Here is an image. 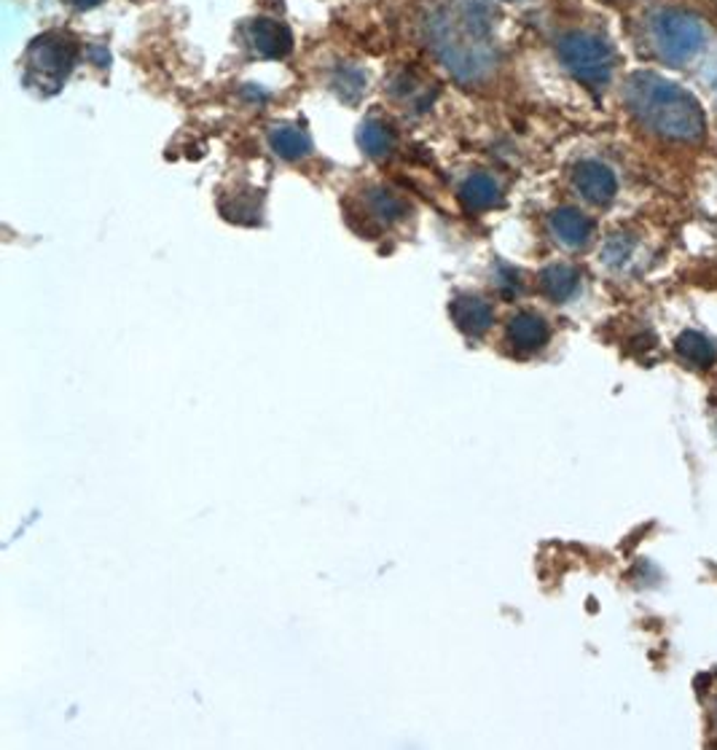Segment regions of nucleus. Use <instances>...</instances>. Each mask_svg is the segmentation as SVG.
Segmentation results:
<instances>
[{
    "instance_id": "nucleus-6",
    "label": "nucleus",
    "mask_w": 717,
    "mask_h": 750,
    "mask_svg": "<svg viewBox=\"0 0 717 750\" xmlns=\"http://www.w3.org/2000/svg\"><path fill=\"white\" fill-rule=\"evenodd\" d=\"M575 189L580 197H586L591 204H610L618 194V178L608 165L597 162V159H586L572 170Z\"/></svg>"
},
{
    "instance_id": "nucleus-8",
    "label": "nucleus",
    "mask_w": 717,
    "mask_h": 750,
    "mask_svg": "<svg viewBox=\"0 0 717 750\" xmlns=\"http://www.w3.org/2000/svg\"><path fill=\"white\" fill-rule=\"evenodd\" d=\"M449 315L454 320V326L460 328L462 334H471V337H481V334L490 331L492 326V307L486 305L484 299L471 294H462L457 299H451Z\"/></svg>"
},
{
    "instance_id": "nucleus-5",
    "label": "nucleus",
    "mask_w": 717,
    "mask_h": 750,
    "mask_svg": "<svg viewBox=\"0 0 717 750\" xmlns=\"http://www.w3.org/2000/svg\"><path fill=\"white\" fill-rule=\"evenodd\" d=\"M653 39L661 57L672 65H683L704 46V24L688 11L666 9L653 20Z\"/></svg>"
},
{
    "instance_id": "nucleus-18",
    "label": "nucleus",
    "mask_w": 717,
    "mask_h": 750,
    "mask_svg": "<svg viewBox=\"0 0 717 750\" xmlns=\"http://www.w3.org/2000/svg\"><path fill=\"white\" fill-rule=\"evenodd\" d=\"M715 723H717V703H715Z\"/></svg>"
},
{
    "instance_id": "nucleus-9",
    "label": "nucleus",
    "mask_w": 717,
    "mask_h": 750,
    "mask_svg": "<svg viewBox=\"0 0 717 750\" xmlns=\"http://www.w3.org/2000/svg\"><path fill=\"white\" fill-rule=\"evenodd\" d=\"M552 232L565 247H584L595 234V223L586 213H580L578 208H559L554 210L552 219Z\"/></svg>"
},
{
    "instance_id": "nucleus-11",
    "label": "nucleus",
    "mask_w": 717,
    "mask_h": 750,
    "mask_svg": "<svg viewBox=\"0 0 717 750\" xmlns=\"http://www.w3.org/2000/svg\"><path fill=\"white\" fill-rule=\"evenodd\" d=\"M269 146L277 157L288 159V162H296V159H304L309 151H312V140L301 127L296 124H280L269 133Z\"/></svg>"
},
{
    "instance_id": "nucleus-3",
    "label": "nucleus",
    "mask_w": 717,
    "mask_h": 750,
    "mask_svg": "<svg viewBox=\"0 0 717 750\" xmlns=\"http://www.w3.org/2000/svg\"><path fill=\"white\" fill-rule=\"evenodd\" d=\"M78 43L67 33H43L30 43L24 57V84L39 92H57L71 76Z\"/></svg>"
},
{
    "instance_id": "nucleus-13",
    "label": "nucleus",
    "mask_w": 717,
    "mask_h": 750,
    "mask_svg": "<svg viewBox=\"0 0 717 750\" xmlns=\"http://www.w3.org/2000/svg\"><path fill=\"white\" fill-rule=\"evenodd\" d=\"M580 285V272L570 264H552L541 272V288L548 299L567 302Z\"/></svg>"
},
{
    "instance_id": "nucleus-15",
    "label": "nucleus",
    "mask_w": 717,
    "mask_h": 750,
    "mask_svg": "<svg viewBox=\"0 0 717 750\" xmlns=\"http://www.w3.org/2000/svg\"><path fill=\"white\" fill-rule=\"evenodd\" d=\"M357 142H361V148L368 154V157L379 159V157H387V154L395 148V133L389 124L379 122V119H368L361 124V129H357Z\"/></svg>"
},
{
    "instance_id": "nucleus-10",
    "label": "nucleus",
    "mask_w": 717,
    "mask_h": 750,
    "mask_svg": "<svg viewBox=\"0 0 717 750\" xmlns=\"http://www.w3.org/2000/svg\"><path fill=\"white\" fill-rule=\"evenodd\" d=\"M505 334H509V342L516 347V350L533 352V350H541V347L548 342V334L552 331H548V324L541 318V315L516 313L509 320Z\"/></svg>"
},
{
    "instance_id": "nucleus-7",
    "label": "nucleus",
    "mask_w": 717,
    "mask_h": 750,
    "mask_svg": "<svg viewBox=\"0 0 717 750\" xmlns=\"http://www.w3.org/2000/svg\"><path fill=\"white\" fill-rule=\"evenodd\" d=\"M247 39H250V46L261 57L280 60L293 52V35H290V30L282 22L267 20V17H261V20H256L247 28Z\"/></svg>"
},
{
    "instance_id": "nucleus-2",
    "label": "nucleus",
    "mask_w": 717,
    "mask_h": 750,
    "mask_svg": "<svg viewBox=\"0 0 717 750\" xmlns=\"http://www.w3.org/2000/svg\"><path fill=\"white\" fill-rule=\"evenodd\" d=\"M432 49L460 82H479L492 65L484 28L468 11H443L430 24Z\"/></svg>"
},
{
    "instance_id": "nucleus-17",
    "label": "nucleus",
    "mask_w": 717,
    "mask_h": 750,
    "mask_svg": "<svg viewBox=\"0 0 717 750\" xmlns=\"http://www.w3.org/2000/svg\"><path fill=\"white\" fill-rule=\"evenodd\" d=\"M67 3L73 6V9H95V6H100L103 0H67Z\"/></svg>"
},
{
    "instance_id": "nucleus-4",
    "label": "nucleus",
    "mask_w": 717,
    "mask_h": 750,
    "mask_svg": "<svg viewBox=\"0 0 717 750\" xmlns=\"http://www.w3.org/2000/svg\"><path fill=\"white\" fill-rule=\"evenodd\" d=\"M559 57L565 62L567 71L578 78L580 84L591 89H602L610 82L616 67V52L608 41L599 39L595 33L572 30L559 39Z\"/></svg>"
},
{
    "instance_id": "nucleus-1",
    "label": "nucleus",
    "mask_w": 717,
    "mask_h": 750,
    "mask_svg": "<svg viewBox=\"0 0 717 750\" xmlns=\"http://www.w3.org/2000/svg\"><path fill=\"white\" fill-rule=\"evenodd\" d=\"M629 110L648 133L675 142H698L707 135V116L702 103L688 89L659 76V73H632L623 89Z\"/></svg>"
},
{
    "instance_id": "nucleus-16",
    "label": "nucleus",
    "mask_w": 717,
    "mask_h": 750,
    "mask_svg": "<svg viewBox=\"0 0 717 750\" xmlns=\"http://www.w3.org/2000/svg\"><path fill=\"white\" fill-rule=\"evenodd\" d=\"M368 204H371V210L376 213V219L387 221V223L398 221L400 215L406 213V202L400 200L398 194H393V191H387V189H371L368 191Z\"/></svg>"
},
{
    "instance_id": "nucleus-14",
    "label": "nucleus",
    "mask_w": 717,
    "mask_h": 750,
    "mask_svg": "<svg viewBox=\"0 0 717 750\" xmlns=\"http://www.w3.org/2000/svg\"><path fill=\"white\" fill-rule=\"evenodd\" d=\"M675 350L685 363L696 366V369H709V366L717 361V347L698 331L679 334L677 342H675Z\"/></svg>"
},
{
    "instance_id": "nucleus-12",
    "label": "nucleus",
    "mask_w": 717,
    "mask_h": 750,
    "mask_svg": "<svg viewBox=\"0 0 717 750\" xmlns=\"http://www.w3.org/2000/svg\"><path fill=\"white\" fill-rule=\"evenodd\" d=\"M460 200L468 210H490L503 200V191H500V186L492 176L475 172V176L465 178V183L460 186Z\"/></svg>"
}]
</instances>
